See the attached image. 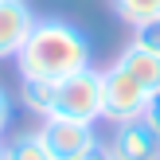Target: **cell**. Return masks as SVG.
I'll return each instance as SVG.
<instances>
[{
  "instance_id": "7a4b0ae2",
  "label": "cell",
  "mask_w": 160,
  "mask_h": 160,
  "mask_svg": "<svg viewBox=\"0 0 160 160\" xmlns=\"http://www.w3.org/2000/svg\"><path fill=\"white\" fill-rule=\"evenodd\" d=\"M47 117H67V121L94 125L106 117V90H102V70L86 67L78 74L55 82V102Z\"/></svg>"
},
{
  "instance_id": "6da1fadb",
  "label": "cell",
  "mask_w": 160,
  "mask_h": 160,
  "mask_svg": "<svg viewBox=\"0 0 160 160\" xmlns=\"http://www.w3.org/2000/svg\"><path fill=\"white\" fill-rule=\"evenodd\" d=\"M86 67H90V35L70 20H55V16L35 20L31 35L16 55L20 78H43V82H62Z\"/></svg>"
},
{
  "instance_id": "4fadbf2b",
  "label": "cell",
  "mask_w": 160,
  "mask_h": 160,
  "mask_svg": "<svg viewBox=\"0 0 160 160\" xmlns=\"http://www.w3.org/2000/svg\"><path fill=\"white\" fill-rule=\"evenodd\" d=\"M8 125H12V98H8V90L0 86V137L8 133Z\"/></svg>"
},
{
  "instance_id": "277c9868",
  "label": "cell",
  "mask_w": 160,
  "mask_h": 160,
  "mask_svg": "<svg viewBox=\"0 0 160 160\" xmlns=\"http://www.w3.org/2000/svg\"><path fill=\"white\" fill-rule=\"evenodd\" d=\"M39 137H43V145H47V152H51V160H82V156H90L94 148H102L94 125L67 121V117H43Z\"/></svg>"
},
{
  "instance_id": "8fae6325",
  "label": "cell",
  "mask_w": 160,
  "mask_h": 160,
  "mask_svg": "<svg viewBox=\"0 0 160 160\" xmlns=\"http://www.w3.org/2000/svg\"><path fill=\"white\" fill-rule=\"evenodd\" d=\"M133 43L145 47V51H152V55H160V20H148V23H141V28H133Z\"/></svg>"
},
{
  "instance_id": "5bb4252c",
  "label": "cell",
  "mask_w": 160,
  "mask_h": 160,
  "mask_svg": "<svg viewBox=\"0 0 160 160\" xmlns=\"http://www.w3.org/2000/svg\"><path fill=\"white\" fill-rule=\"evenodd\" d=\"M82 160H113V156H109V148L102 145V148H94V152H90V156H82Z\"/></svg>"
},
{
  "instance_id": "52a82bcc",
  "label": "cell",
  "mask_w": 160,
  "mask_h": 160,
  "mask_svg": "<svg viewBox=\"0 0 160 160\" xmlns=\"http://www.w3.org/2000/svg\"><path fill=\"white\" fill-rule=\"evenodd\" d=\"M117 62H121V67L129 70V74L137 78V82L145 86L148 94H156V90H160V55L145 51V47H137V43H129L121 55H117Z\"/></svg>"
},
{
  "instance_id": "ba28073f",
  "label": "cell",
  "mask_w": 160,
  "mask_h": 160,
  "mask_svg": "<svg viewBox=\"0 0 160 160\" xmlns=\"http://www.w3.org/2000/svg\"><path fill=\"white\" fill-rule=\"evenodd\" d=\"M20 102L31 109V113L47 117L55 102V82H43V78H20Z\"/></svg>"
},
{
  "instance_id": "8992f818",
  "label": "cell",
  "mask_w": 160,
  "mask_h": 160,
  "mask_svg": "<svg viewBox=\"0 0 160 160\" xmlns=\"http://www.w3.org/2000/svg\"><path fill=\"white\" fill-rule=\"evenodd\" d=\"M31 28H35V12L28 0H0V59H16Z\"/></svg>"
},
{
  "instance_id": "5b68a950",
  "label": "cell",
  "mask_w": 160,
  "mask_h": 160,
  "mask_svg": "<svg viewBox=\"0 0 160 160\" xmlns=\"http://www.w3.org/2000/svg\"><path fill=\"white\" fill-rule=\"evenodd\" d=\"M109 156L113 160H160V133L145 117H133V121H117L113 137L106 141Z\"/></svg>"
},
{
  "instance_id": "7c38bea8",
  "label": "cell",
  "mask_w": 160,
  "mask_h": 160,
  "mask_svg": "<svg viewBox=\"0 0 160 160\" xmlns=\"http://www.w3.org/2000/svg\"><path fill=\"white\" fill-rule=\"evenodd\" d=\"M145 121L152 125V129L160 133V90L156 94H148V106H145Z\"/></svg>"
},
{
  "instance_id": "9a60e30c",
  "label": "cell",
  "mask_w": 160,
  "mask_h": 160,
  "mask_svg": "<svg viewBox=\"0 0 160 160\" xmlns=\"http://www.w3.org/2000/svg\"><path fill=\"white\" fill-rule=\"evenodd\" d=\"M0 160H4V145H0Z\"/></svg>"
},
{
  "instance_id": "9c48e42d",
  "label": "cell",
  "mask_w": 160,
  "mask_h": 160,
  "mask_svg": "<svg viewBox=\"0 0 160 160\" xmlns=\"http://www.w3.org/2000/svg\"><path fill=\"white\" fill-rule=\"evenodd\" d=\"M4 160H51V152H47L39 129H31V133H16L4 145Z\"/></svg>"
},
{
  "instance_id": "3957f363",
  "label": "cell",
  "mask_w": 160,
  "mask_h": 160,
  "mask_svg": "<svg viewBox=\"0 0 160 160\" xmlns=\"http://www.w3.org/2000/svg\"><path fill=\"white\" fill-rule=\"evenodd\" d=\"M102 90H106V121H133V117H145L148 106V90L121 67V62H109L102 70Z\"/></svg>"
},
{
  "instance_id": "30bf717a",
  "label": "cell",
  "mask_w": 160,
  "mask_h": 160,
  "mask_svg": "<svg viewBox=\"0 0 160 160\" xmlns=\"http://www.w3.org/2000/svg\"><path fill=\"white\" fill-rule=\"evenodd\" d=\"M113 12L129 28H141L148 20H160V0H113Z\"/></svg>"
}]
</instances>
